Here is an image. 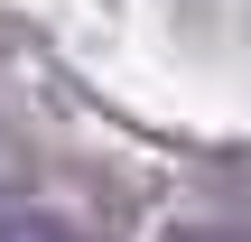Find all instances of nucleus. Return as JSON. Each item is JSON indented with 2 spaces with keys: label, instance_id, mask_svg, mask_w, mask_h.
Masks as SVG:
<instances>
[{
  "label": "nucleus",
  "instance_id": "obj_1",
  "mask_svg": "<svg viewBox=\"0 0 251 242\" xmlns=\"http://www.w3.org/2000/svg\"><path fill=\"white\" fill-rule=\"evenodd\" d=\"M0 242H84V233H65L47 215H0Z\"/></svg>",
  "mask_w": 251,
  "mask_h": 242
},
{
  "label": "nucleus",
  "instance_id": "obj_2",
  "mask_svg": "<svg viewBox=\"0 0 251 242\" xmlns=\"http://www.w3.org/2000/svg\"><path fill=\"white\" fill-rule=\"evenodd\" d=\"M168 242H251V233H233V224H177Z\"/></svg>",
  "mask_w": 251,
  "mask_h": 242
}]
</instances>
